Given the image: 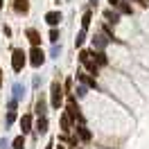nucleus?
Returning a JSON list of instances; mask_svg holds the SVG:
<instances>
[{
    "instance_id": "f03ea898",
    "label": "nucleus",
    "mask_w": 149,
    "mask_h": 149,
    "mask_svg": "<svg viewBox=\"0 0 149 149\" xmlns=\"http://www.w3.org/2000/svg\"><path fill=\"white\" fill-rule=\"evenodd\" d=\"M23 65H25V52H23V50H14V52H11V68H14L16 72H20Z\"/></svg>"
},
{
    "instance_id": "bb28decb",
    "label": "nucleus",
    "mask_w": 149,
    "mask_h": 149,
    "mask_svg": "<svg viewBox=\"0 0 149 149\" xmlns=\"http://www.w3.org/2000/svg\"><path fill=\"white\" fill-rule=\"evenodd\" d=\"M138 2H140V5H145V7L149 5V0H138Z\"/></svg>"
},
{
    "instance_id": "6ab92c4d",
    "label": "nucleus",
    "mask_w": 149,
    "mask_h": 149,
    "mask_svg": "<svg viewBox=\"0 0 149 149\" xmlns=\"http://www.w3.org/2000/svg\"><path fill=\"white\" fill-rule=\"evenodd\" d=\"M36 113H38V115H45V102H43V100H38V102H36Z\"/></svg>"
},
{
    "instance_id": "412c9836",
    "label": "nucleus",
    "mask_w": 149,
    "mask_h": 149,
    "mask_svg": "<svg viewBox=\"0 0 149 149\" xmlns=\"http://www.w3.org/2000/svg\"><path fill=\"white\" fill-rule=\"evenodd\" d=\"M88 59H91V52H88V50H81V52H79V61H81V63H86Z\"/></svg>"
},
{
    "instance_id": "6e6552de",
    "label": "nucleus",
    "mask_w": 149,
    "mask_h": 149,
    "mask_svg": "<svg viewBox=\"0 0 149 149\" xmlns=\"http://www.w3.org/2000/svg\"><path fill=\"white\" fill-rule=\"evenodd\" d=\"M77 77H79V81H84L86 86H91V88H95V77H86V72H77Z\"/></svg>"
},
{
    "instance_id": "7ed1b4c3",
    "label": "nucleus",
    "mask_w": 149,
    "mask_h": 149,
    "mask_svg": "<svg viewBox=\"0 0 149 149\" xmlns=\"http://www.w3.org/2000/svg\"><path fill=\"white\" fill-rule=\"evenodd\" d=\"M45 61V54L41 52V47H32V52H29V63L34 65V68H41Z\"/></svg>"
},
{
    "instance_id": "f257e3e1",
    "label": "nucleus",
    "mask_w": 149,
    "mask_h": 149,
    "mask_svg": "<svg viewBox=\"0 0 149 149\" xmlns=\"http://www.w3.org/2000/svg\"><path fill=\"white\" fill-rule=\"evenodd\" d=\"M50 102H52V106H54V109H59V106H61V102H63V91H61V86L56 84V81L50 86Z\"/></svg>"
},
{
    "instance_id": "b1692460",
    "label": "nucleus",
    "mask_w": 149,
    "mask_h": 149,
    "mask_svg": "<svg viewBox=\"0 0 149 149\" xmlns=\"http://www.w3.org/2000/svg\"><path fill=\"white\" fill-rule=\"evenodd\" d=\"M95 43H97V47H104V43H106V38H104V36H97V41H95Z\"/></svg>"
},
{
    "instance_id": "39448f33",
    "label": "nucleus",
    "mask_w": 149,
    "mask_h": 149,
    "mask_svg": "<svg viewBox=\"0 0 149 149\" xmlns=\"http://www.w3.org/2000/svg\"><path fill=\"white\" fill-rule=\"evenodd\" d=\"M25 36L29 38V43L34 47H38V43H41V34H38V29H34V27H29L27 32H25Z\"/></svg>"
},
{
    "instance_id": "1a4fd4ad",
    "label": "nucleus",
    "mask_w": 149,
    "mask_h": 149,
    "mask_svg": "<svg viewBox=\"0 0 149 149\" xmlns=\"http://www.w3.org/2000/svg\"><path fill=\"white\" fill-rule=\"evenodd\" d=\"M14 9L18 11V14H27V9H29L27 0H16V5H14Z\"/></svg>"
},
{
    "instance_id": "a878e982",
    "label": "nucleus",
    "mask_w": 149,
    "mask_h": 149,
    "mask_svg": "<svg viewBox=\"0 0 149 149\" xmlns=\"http://www.w3.org/2000/svg\"><path fill=\"white\" fill-rule=\"evenodd\" d=\"M111 7H120V0H111Z\"/></svg>"
},
{
    "instance_id": "ddd939ff",
    "label": "nucleus",
    "mask_w": 149,
    "mask_h": 149,
    "mask_svg": "<svg viewBox=\"0 0 149 149\" xmlns=\"http://www.w3.org/2000/svg\"><path fill=\"white\" fill-rule=\"evenodd\" d=\"M104 18L111 20V23H118V14H115V11H111V9H104Z\"/></svg>"
},
{
    "instance_id": "cd10ccee",
    "label": "nucleus",
    "mask_w": 149,
    "mask_h": 149,
    "mask_svg": "<svg viewBox=\"0 0 149 149\" xmlns=\"http://www.w3.org/2000/svg\"><path fill=\"white\" fill-rule=\"evenodd\" d=\"M2 5H5V0H0V9H2Z\"/></svg>"
},
{
    "instance_id": "20e7f679",
    "label": "nucleus",
    "mask_w": 149,
    "mask_h": 149,
    "mask_svg": "<svg viewBox=\"0 0 149 149\" xmlns=\"http://www.w3.org/2000/svg\"><path fill=\"white\" fill-rule=\"evenodd\" d=\"M65 111H68V115H70V120L77 118L79 122H84V120H81V115H79V106H77V102H74V97H68V102H65Z\"/></svg>"
},
{
    "instance_id": "4468645a",
    "label": "nucleus",
    "mask_w": 149,
    "mask_h": 149,
    "mask_svg": "<svg viewBox=\"0 0 149 149\" xmlns=\"http://www.w3.org/2000/svg\"><path fill=\"white\" fill-rule=\"evenodd\" d=\"M84 41H86V29H81V32L77 34V41H74V45L81 47V45H84Z\"/></svg>"
},
{
    "instance_id": "aec40b11",
    "label": "nucleus",
    "mask_w": 149,
    "mask_h": 149,
    "mask_svg": "<svg viewBox=\"0 0 149 149\" xmlns=\"http://www.w3.org/2000/svg\"><path fill=\"white\" fill-rule=\"evenodd\" d=\"M14 149H25V140H23V136H18V138L14 140Z\"/></svg>"
},
{
    "instance_id": "a211bd4d",
    "label": "nucleus",
    "mask_w": 149,
    "mask_h": 149,
    "mask_svg": "<svg viewBox=\"0 0 149 149\" xmlns=\"http://www.w3.org/2000/svg\"><path fill=\"white\" fill-rule=\"evenodd\" d=\"M88 25H91V11L84 14V18H81V29H88Z\"/></svg>"
},
{
    "instance_id": "0eeeda50",
    "label": "nucleus",
    "mask_w": 149,
    "mask_h": 149,
    "mask_svg": "<svg viewBox=\"0 0 149 149\" xmlns=\"http://www.w3.org/2000/svg\"><path fill=\"white\" fill-rule=\"evenodd\" d=\"M20 131H23V133H29V131H32V115H23V118H20Z\"/></svg>"
},
{
    "instance_id": "393cba45",
    "label": "nucleus",
    "mask_w": 149,
    "mask_h": 149,
    "mask_svg": "<svg viewBox=\"0 0 149 149\" xmlns=\"http://www.w3.org/2000/svg\"><path fill=\"white\" fill-rule=\"evenodd\" d=\"M77 95H79V97H84V95H86V86H79V91H77Z\"/></svg>"
},
{
    "instance_id": "2eb2a0df",
    "label": "nucleus",
    "mask_w": 149,
    "mask_h": 149,
    "mask_svg": "<svg viewBox=\"0 0 149 149\" xmlns=\"http://www.w3.org/2000/svg\"><path fill=\"white\" fill-rule=\"evenodd\" d=\"M61 129H63V131H70V115H68V113L61 118Z\"/></svg>"
},
{
    "instance_id": "9b49d317",
    "label": "nucleus",
    "mask_w": 149,
    "mask_h": 149,
    "mask_svg": "<svg viewBox=\"0 0 149 149\" xmlns=\"http://www.w3.org/2000/svg\"><path fill=\"white\" fill-rule=\"evenodd\" d=\"M36 131H38V133H45V131H47V120H45V115H41V118H38Z\"/></svg>"
},
{
    "instance_id": "5701e85b",
    "label": "nucleus",
    "mask_w": 149,
    "mask_h": 149,
    "mask_svg": "<svg viewBox=\"0 0 149 149\" xmlns=\"http://www.w3.org/2000/svg\"><path fill=\"white\" fill-rule=\"evenodd\" d=\"M120 11L122 14H131V7L129 5H120Z\"/></svg>"
},
{
    "instance_id": "423d86ee",
    "label": "nucleus",
    "mask_w": 149,
    "mask_h": 149,
    "mask_svg": "<svg viewBox=\"0 0 149 149\" xmlns=\"http://www.w3.org/2000/svg\"><path fill=\"white\" fill-rule=\"evenodd\" d=\"M45 23H47V25H52V27L59 25V23H61V11H47V14H45Z\"/></svg>"
},
{
    "instance_id": "f8f14e48",
    "label": "nucleus",
    "mask_w": 149,
    "mask_h": 149,
    "mask_svg": "<svg viewBox=\"0 0 149 149\" xmlns=\"http://www.w3.org/2000/svg\"><path fill=\"white\" fill-rule=\"evenodd\" d=\"M77 131H79V138L84 140V142H88V140H91V131L86 129L84 124H81V127H79V129H77Z\"/></svg>"
},
{
    "instance_id": "dca6fc26",
    "label": "nucleus",
    "mask_w": 149,
    "mask_h": 149,
    "mask_svg": "<svg viewBox=\"0 0 149 149\" xmlns=\"http://www.w3.org/2000/svg\"><path fill=\"white\" fill-rule=\"evenodd\" d=\"M86 70H88V72H93V74H97V63H95V61H91V59H88V61H86Z\"/></svg>"
},
{
    "instance_id": "9d476101",
    "label": "nucleus",
    "mask_w": 149,
    "mask_h": 149,
    "mask_svg": "<svg viewBox=\"0 0 149 149\" xmlns=\"http://www.w3.org/2000/svg\"><path fill=\"white\" fill-rule=\"evenodd\" d=\"M91 54L95 56V63H97V65H106V63H109V59H106L104 52H91Z\"/></svg>"
},
{
    "instance_id": "f3484780",
    "label": "nucleus",
    "mask_w": 149,
    "mask_h": 149,
    "mask_svg": "<svg viewBox=\"0 0 149 149\" xmlns=\"http://www.w3.org/2000/svg\"><path fill=\"white\" fill-rule=\"evenodd\" d=\"M14 109H16V104L11 102V111H9V113H7V124H11V122L16 120V111H14Z\"/></svg>"
},
{
    "instance_id": "4be33fe9",
    "label": "nucleus",
    "mask_w": 149,
    "mask_h": 149,
    "mask_svg": "<svg viewBox=\"0 0 149 149\" xmlns=\"http://www.w3.org/2000/svg\"><path fill=\"white\" fill-rule=\"evenodd\" d=\"M56 38H59V29L52 27V32H50V41H54V43H56Z\"/></svg>"
}]
</instances>
